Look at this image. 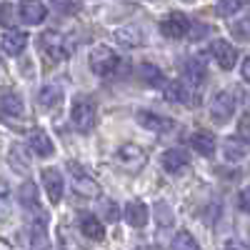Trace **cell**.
Returning a JSON list of instances; mask_svg holds the SVG:
<instances>
[{
	"instance_id": "1",
	"label": "cell",
	"mask_w": 250,
	"mask_h": 250,
	"mask_svg": "<svg viewBox=\"0 0 250 250\" xmlns=\"http://www.w3.org/2000/svg\"><path fill=\"white\" fill-rule=\"evenodd\" d=\"M70 120H73V125L80 133H90L95 120H98V105L90 98H85V95L75 98L73 108H70Z\"/></svg>"
},
{
	"instance_id": "2",
	"label": "cell",
	"mask_w": 250,
	"mask_h": 250,
	"mask_svg": "<svg viewBox=\"0 0 250 250\" xmlns=\"http://www.w3.org/2000/svg\"><path fill=\"white\" fill-rule=\"evenodd\" d=\"M145 163H148V153H145L140 145H133V143L123 145L115 153V165L123 168L125 173H138Z\"/></svg>"
},
{
	"instance_id": "3",
	"label": "cell",
	"mask_w": 250,
	"mask_h": 250,
	"mask_svg": "<svg viewBox=\"0 0 250 250\" xmlns=\"http://www.w3.org/2000/svg\"><path fill=\"white\" fill-rule=\"evenodd\" d=\"M40 50H43V55L48 58V62H60V60H65L70 55L65 35H60L58 30L43 33V38H40Z\"/></svg>"
},
{
	"instance_id": "4",
	"label": "cell",
	"mask_w": 250,
	"mask_h": 250,
	"mask_svg": "<svg viewBox=\"0 0 250 250\" xmlns=\"http://www.w3.org/2000/svg\"><path fill=\"white\" fill-rule=\"evenodd\" d=\"M118 55L108 48V45H98V48H93L90 50V70L95 73V75H100V78H105V75H110L115 68H118Z\"/></svg>"
},
{
	"instance_id": "5",
	"label": "cell",
	"mask_w": 250,
	"mask_h": 250,
	"mask_svg": "<svg viewBox=\"0 0 250 250\" xmlns=\"http://www.w3.org/2000/svg\"><path fill=\"white\" fill-rule=\"evenodd\" d=\"M235 105H238V100H235V95L230 90L218 93L213 98V103H210V120L218 123V125L228 123V120L233 118V113H235Z\"/></svg>"
},
{
	"instance_id": "6",
	"label": "cell",
	"mask_w": 250,
	"mask_h": 250,
	"mask_svg": "<svg viewBox=\"0 0 250 250\" xmlns=\"http://www.w3.org/2000/svg\"><path fill=\"white\" fill-rule=\"evenodd\" d=\"M188 28H190V23H188V18L183 13H170L168 18H163V23H160V33L165 38H173V40L183 38L188 33Z\"/></svg>"
},
{
	"instance_id": "7",
	"label": "cell",
	"mask_w": 250,
	"mask_h": 250,
	"mask_svg": "<svg viewBox=\"0 0 250 250\" xmlns=\"http://www.w3.org/2000/svg\"><path fill=\"white\" fill-rule=\"evenodd\" d=\"M210 53H213V58L218 60V65L223 70H230L238 62V50L230 43H225V40H213V43H210Z\"/></svg>"
},
{
	"instance_id": "8",
	"label": "cell",
	"mask_w": 250,
	"mask_h": 250,
	"mask_svg": "<svg viewBox=\"0 0 250 250\" xmlns=\"http://www.w3.org/2000/svg\"><path fill=\"white\" fill-rule=\"evenodd\" d=\"M138 123L143 125L145 130H153V133H158V135L170 133V130L175 128V120H173V118L153 115V113H145V110H140V113H138Z\"/></svg>"
},
{
	"instance_id": "9",
	"label": "cell",
	"mask_w": 250,
	"mask_h": 250,
	"mask_svg": "<svg viewBox=\"0 0 250 250\" xmlns=\"http://www.w3.org/2000/svg\"><path fill=\"white\" fill-rule=\"evenodd\" d=\"M25 45H28V33L15 30V28L3 33V38H0V48H3L5 55H20L25 50Z\"/></svg>"
},
{
	"instance_id": "10",
	"label": "cell",
	"mask_w": 250,
	"mask_h": 250,
	"mask_svg": "<svg viewBox=\"0 0 250 250\" xmlns=\"http://www.w3.org/2000/svg\"><path fill=\"white\" fill-rule=\"evenodd\" d=\"M40 178H43V185H45V193L50 198V203H60L62 198V175L60 170L55 168H43V173H40Z\"/></svg>"
},
{
	"instance_id": "11",
	"label": "cell",
	"mask_w": 250,
	"mask_h": 250,
	"mask_svg": "<svg viewBox=\"0 0 250 250\" xmlns=\"http://www.w3.org/2000/svg\"><path fill=\"white\" fill-rule=\"evenodd\" d=\"M123 218H125V223H128L130 228H143V225H148L150 213H148V208H145V203H140V200H130L128 205H125Z\"/></svg>"
},
{
	"instance_id": "12",
	"label": "cell",
	"mask_w": 250,
	"mask_h": 250,
	"mask_svg": "<svg viewBox=\"0 0 250 250\" xmlns=\"http://www.w3.org/2000/svg\"><path fill=\"white\" fill-rule=\"evenodd\" d=\"M20 18H23L28 25H40L48 18V8L40 3V0H23V5H20Z\"/></svg>"
},
{
	"instance_id": "13",
	"label": "cell",
	"mask_w": 250,
	"mask_h": 250,
	"mask_svg": "<svg viewBox=\"0 0 250 250\" xmlns=\"http://www.w3.org/2000/svg\"><path fill=\"white\" fill-rule=\"evenodd\" d=\"M188 165H190V158H188V153H183V150H178V148L163 153V168L168 170V173H173V175L183 173Z\"/></svg>"
},
{
	"instance_id": "14",
	"label": "cell",
	"mask_w": 250,
	"mask_h": 250,
	"mask_svg": "<svg viewBox=\"0 0 250 250\" xmlns=\"http://www.w3.org/2000/svg\"><path fill=\"white\" fill-rule=\"evenodd\" d=\"M28 145H30V150H33L35 155H40V158H50V155H53V140L48 138L45 130H40V128H35V130L30 133Z\"/></svg>"
},
{
	"instance_id": "15",
	"label": "cell",
	"mask_w": 250,
	"mask_h": 250,
	"mask_svg": "<svg viewBox=\"0 0 250 250\" xmlns=\"http://www.w3.org/2000/svg\"><path fill=\"white\" fill-rule=\"evenodd\" d=\"M80 233L90 240H103L105 238V228H103V223L93 213H83L80 215Z\"/></svg>"
},
{
	"instance_id": "16",
	"label": "cell",
	"mask_w": 250,
	"mask_h": 250,
	"mask_svg": "<svg viewBox=\"0 0 250 250\" xmlns=\"http://www.w3.org/2000/svg\"><path fill=\"white\" fill-rule=\"evenodd\" d=\"M223 155H225V160H230V163L243 160L248 155V140H243V138H228L223 143Z\"/></svg>"
},
{
	"instance_id": "17",
	"label": "cell",
	"mask_w": 250,
	"mask_h": 250,
	"mask_svg": "<svg viewBox=\"0 0 250 250\" xmlns=\"http://www.w3.org/2000/svg\"><path fill=\"white\" fill-rule=\"evenodd\" d=\"M60 100H62V93L58 85H43L38 93V103H40V108H45V110H55L60 105Z\"/></svg>"
},
{
	"instance_id": "18",
	"label": "cell",
	"mask_w": 250,
	"mask_h": 250,
	"mask_svg": "<svg viewBox=\"0 0 250 250\" xmlns=\"http://www.w3.org/2000/svg\"><path fill=\"white\" fill-rule=\"evenodd\" d=\"M73 188H75V193H80L83 198H98V195H100V185H98L93 178L83 175V173H75Z\"/></svg>"
},
{
	"instance_id": "19",
	"label": "cell",
	"mask_w": 250,
	"mask_h": 250,
	"mask_svg": "<svg viewBox=\"0 0 250 250\" xmlns=\"http://www.w3.org/2000/svg\"><path fill=\"white\" fill-rule=\"evenodd\" d=\"M0 110H3L5 115H13V118H20L23 115V100H20L18 93H3L0 95Z\"/></svg>"
},
{
	"instance_id": "20",
	"label": "cell",
	"mask_w": 250,
	"mask_h": 250,
	"mask_svg": "<svg viewBox=\"0 0 250 250\" xmlns=\"http://www.w3.org/2000/svg\"><path fill=\"white\" fill-rule=\"evenodd\" d=\"M190 143H193V148L200 153V155H213L215 153V138H213V133H195L193 138H190Z\"/></svg>"
},
{
	"instance_id": "21",
	"label": "cell",
	"mask_w": 250,
	"mask_h": 250,
	"mask_svg": "<svg viewBox=\"0 0 250 250\" xmlns=\"http://www.w3.org/2000/svg\"><path fill=\"white\" fill-rule=\"evenodd\" d=\"M20 203H23V208H28V210L38 213V188H35V183L25 180L20 185Z\"/></svg>"
},
{
	"instance_id": "22",
	"label": "cell",
	"mask_w": 250,
	"mask_h": 250,
	"mask_svg": "<svg viewBox=\"0 0 250 250\" xmlns=\"http://www.w3.org/2000/svg\"><path fill=\"white\" fill-rule=\"evenodd\" d=\"M165 98L175 100V103H195V95L188 93L180 83H170V85H165Z\"/></svg>"
},
{
	"instance_id": "23",
	"label": "cell",
	"mask_w": 250,
	"mask_h": 250,
	"mask_svg": "<svg viewBox=\"0 0 250 250\" xmlns=\"http://www.w3.org/2000/svg\"><path fill=\"white\" fill-rule=\"evenodd\" d=\"M185 75L190 78L193 83H203L205 80V65L200 58H188L185 60Z\"/></svg>"
},
{
	"instance_id": "24",
	"label": "cell",
	"mask_w": 250,
	"mask_h": 250,
	"mask_svg": "<svg viewBox=\"0 0 250 250\" xmlns=\"http://www.w3.org/2000/svg\"><path fill=\"white\" fill-rule=\"evenodd\" d=\"M10 218V185L0 180V220Z\"/></svg>"
},
{
	"instance_id": "25",
	"label": "cell",
	"mask_w": 250,
	"mask_h": 250,
	"mask_svg": "<svg viewBox=\"0 0 250 250\" xmlns=\"http://www.w3.org/2000/svg\"><path fill=\"white\" fill-rule=\"evenodd\" d=\"M115 38L120 40L123 45H128V48H130V45H138L140 40H143L140 33H138V28H120V30L115 33Z\"/></svg>"
},
{
	"instance_id": "26",
	"label": "cell",
	"mask_w": 250,
	"mask_h": 250,
	"mask_svg": "<svg viewBox=\"0 0 250 250\" xmlns=\"http://www.w3.org/2000/svg\"><path fill=\"white\" fill-rule=\"evenodd\" d=\"M173 248H178V250H183V248L193 250V248H198V243H195V238L188 233V230H180V233L173 238Z\"/></svg>"
},
{
	"instance_id": "27",
	"label": "cell",
	"mask_w": 250,
	"mask_h": 250,
	"mask_svg": "<svg viewBox=\"0 0 250 250\" xmlns=\"http://www.w3.org/2000/svg\"><path fill=\"white\" fill-rule=\"evenodd\" d=\"M143 70V78L148 80V83H153V85H163V73H160V68H155V65H148V62H145V65L140 68Z\"/></svg>"
},
{
	"instance_id": "28",
	"label": "cell",
	"mask_w": 250,
	"mask_h": 250,
	"mask_svg": "<svg viewBox=\"0 0 250 250\" xmlns=\"http://www.w3.org/2000/svg\"><path fill=\"white\" fill-rule=\"evenodd\" d=\"M50 3H53V8H55V10L68 13V15H70V13H78V10H80V5H83L80 0H50Z\"/></svg>"
},
{
	"instance_id": "29",
	"label": "cell",
	"mask_w": 250,
	"mask_h": 250,
	"mask_svg": "<svg viewBox=\"0 0 250 250\" xmlns=\"http://www.w3.org/2000/svg\"><path fill=\"white\" fill-rule=\"evenodd\" d=\"M238 138L250 143V113L240 115V120H238Z\"/></svg>"
},
{
	"instance_id": "30",
	"label": "cell",
	"mask_w": 250,
	"mask_h": 250,
	"mask_svg": "<svg viewBox=\"0 0 250 250\" xmlns=\"http://www.w3.org/2000/svg\"><path fill=\"white\" fill-rule=\"evenodd\" d=\"M240 8V0H220L218 3V13L220 15H233Z\"/></svg>"
},
{
	"instance_id": "31",
	"label": "cell",
	"mask_w": 250,
	"mask_h": 250,
	"mask_svg": "<svg viewBox=\"0 0 250 250\" xmlns=\"http://www.w3.org/2000/svg\"><path fill=\"white\" fill-rule=\"evenodd\" d=\"M15 10H13V5L10 3H5V5H0V23L3 25H13V20H15V15H13Z\"/></svg>"
},
{
	"instance_id": "32",
	"label": "cell",
	"mask_w": 250,
	"mask_h": 250,
	"mask_svg": "<svg viewBox=\"0 0 250 250\" xmlns=\"http://www.w3.org/2000/svg\"><path fill=\"white\" fill-rule=\"evenodd\" d=\"M238 208L243 213H250V188H243L238 195Z\"/></svg>"
},
{
	"instance_id": "33",
	"label": "cell",
	"mask_w": 250,
	"mask_h": 250,
	"mask_svg": "<svg viewBox=\"0 0 250 250\" xmlns=\"http://www.w3.org/2000/svg\"><path fill=\"white\" fill-rule=\"evenodd\" d=\"M108 220H110V223H115V220H118V205H115V203H113V205H108Z\"/></svg>"
},
{
	"instance_id": "34",
	"label": "cell",
	"mask_w": 250,
	"mask_h": 250,
	"mask_svg": "<svg viewBox=\"0 0 250 250\" xmlns=\"http://www.w3.org/2000/svg\"><path fill=\"white\" fill-rule=\"evenodd\" d=\"M243 80H248V83H250V58H245V60H243Z\"/></svg>"
}]
</instances>
